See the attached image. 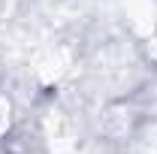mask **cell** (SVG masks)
Wrapping results in <instances>:
<instances>
[{"label": "cell", "mask_w": 157, "mask_h": 154, "mask_svg": "<svg viewBox=\"0 0 157 154\" xmlns=\"http://www.w3.org/2000/svg\"><path fill=\"white\" fill-rule=\"evenodd\" d=\"M9 124H12V109H9V100H6V97H0V136L9 130Z\"/></svg>", "instance_id": "6da1fadb"}]
</instances>
